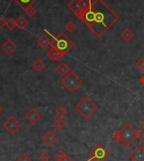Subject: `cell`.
<instances>
[{"mask_svg":"<svg viewBox=\"0 0 144 161\" xmlns=\"http://www.w3.org/2000/svg\"><path fill=\"white\" fill-rule=\"evenodd\" d=\"M118 20L119 15L104 0H94L81 21L95 36L100 38Z\"/></svg>","mask_w":144,"mask_h":161,"instance_id":"obj_1","label":"cell"},{"mask_svg":"<svg viewBox=\"0 0 144 161\" xmlns=\"http://www.w3.org/2000/svg\"><path fill=\"white\" fill-rule=\"evenodd\" d=\"M75 111L84 119L89 118L98 110V106L88 96H84L76 106H74Z\"/></svg>","mask_w":144,"mask_h":161,"instance_id":"obj_2","label":"cell"},{"mask_svg":"<svg viewBox=\"0 0 144 161\" xmlns=\"http://www.w3.org/2000/svg\"><path fill=\"white\" fill-rule=\"evenodd\" d=\"M52 46L60 52L63 56H65L73 47H74V42L64 32H60L57 36H53Z\"/></svg>","mask_w":144,"mask_h":161,"instance_id":"obj_3","label":"cell"},{"mask_svg":"<svg viewBox=\"0 0 144 161\" xmlns=\"http://www.w3.org/2000/svg\"><path fill=\"white\" fill-rule=\"evenodd\" d=\"M61 84L70 93H74L82 85V79L74 71H70L65 77H63Z\"/></svg>","mask_w":144,"mask_h":161,"instance_id":"obj_4","label":"cell"},{"mask_svg":"<svg viewBox=\"0 0 144 161\" xmlns=\"http://www.w3.org/2000/svg\"><path fill=\"white\" fill-rule=\"evenodd\" d=\"M121 135H122V142L126 147H130L136 141L137 137V131L134 129L129 123H126L121 128Z\"/></svg>","mask_w":144,"mask_h":161,"instance_id":"obj_5","label":"cell"},{"mask_svg":"<svg viewBox=\"0 0 144 161\" xmlns=\"http://www.w3.org/2000/svg\"><path fill=\"white\" fill-rule=\"evenodd\" d=\"M109 150L101 143H98L91 151H89V156L94 161H104L109 157Z\"/></svg>","mask_w":144,"mask_h":161,"instance_id":"obj_6","label":"cell"},{"mask_svg":"<svg viewBox=\"0 0 144 161\" xmlns=\"http://www.w3.org/2000/svg\"><path fill=\"white\" fill-rule=\"evenodd\" d=\"M3 128H5L10 134H14L21 127V123L14 116H9L3 124Z\"/></svg>","mask_w":144,"mask_h":161,"instance_id":"obj_7","label":"cell"},{"mask_svg":"<svg viewBox=\"0 0 144 161\" xmlns=\"http://www.w3.org/2000/svg\"><path fill=\"white\" fill-rule=\"evenodd\" d=\"M129 157L132 161H144V148L141 145L136 146Z\"/></svg>","mask_w":144,"mask_h":161,"instance_id":"obj_8","label":"cell"},{"mask_svg":"<svg viewBox=\"0 0 144 161\" xmlns=\"http://www.w3.org/2000/svg\"><path fill=\"white\" fill-rule=\"evenodd\" d=\"M47 55L48 56V58H50L51 60H53L54 62H58L60 60L61 58H63L64 56L59 52L54 47H51L50 49L47 52Z\"/></svg>","mask_w":144,"mask_h":161,"instance_id":"obj_9","label":"cell"},{"mask_svg":"<svg viewBox=\"0 0 144 161\" xmlns=\"http://www.w3.org/2000/svg\"><path fill=\"white\" fill-rule=\"evenodd\" d=\"M41 114L35 109H30L27 114L25 115V118L28 120V122L31 124H35L36 122H38V120L41 118Z\"/></svg>","mask_w":144,"mask_h":161,"instance_id":"obj_10","label":"cell"},{"mask_svg":"<svg viewBox=\"0 0 144 161\" xmlns=\"http://www.w3.org/2000/svg\"><path fill=\"white\" fill-rule=\"evenodd\" d=\"M1 47H2L3 51L6 53V54L11 55V54H13L14 52H15L16 51V49H17V46H16L11 40H8V41H6L5 42L3 43Z\"/></svg>","mask_w":144,"mask_h":161,"instance_id":"obj_11","label":"cell"},{"mask_svg":"<svg viewBox=\"0 0 144 161\" xmlns=\"http://www.w3.org/2000/svg\"><path fill=\"white\" fill-rule=\"evenodd\" d=\"M42 139H43V142H44L47 145L52 146L57 142L58 137H57V135H56L54 132L49 131V132H47V133L43 136Z\"/></svg>","mask_w":144,"mask_h":161,"instance_id":"obj_12","label":"cell"},{"mask_svg":"<svg viewBox=\"0 0 144 161\" xmlns=\"http://www.w3.org/2000/svg\"><path fill=\"white\" fill-rule=\"evenodd\" d=\"M37 44L43 49H46L49 46H52V40L47 36V35L43 34L39 39L37 40Z\"/></svg>","mask_w":144,"mask_h":161,"instance_id":"obj_13","label":"cell"},{"mask_svg":"<svg viewBox=\"0 0 144 161\" xmlns=\"http://www.w3.org/2000/svg\"><path fill=\"white\" fill-rule=\"evenodd\" d=\"M56 72L58 73L61 77H65L67 74L70 72V69L69 67L65 64V63H61L59 65L57 66L56 68Z\"/></svg>","mask_w":144,"mask_h":161,"instance_id":"obj_14","label":"cell"},{"mask_svg":"<svg viewBox=\"0 0 144 161\" xmlns=\"http://www.w3.org/2000/svg\"><path fill=\"white\" fill-rule=\"evenodd\" d=\"M14 1L25 10L27 8H29V7L33 5L37 0H14Z\"/></svg>","mask_w":144,"mask_h":161,"instance_id":"obj_15","label":"cell"},{"mask_svg":"<svg viewBox=\"0 0 144 161\" xmlns=\"http://www.w3.org/2000/svg\"><path fill=\"white\" fill-rule=\"evenodd\" d=\"M121 39L124 40L125 42H131V40H132V38L134 37V33L129 28H126L123 31L121 32Z\"/></svg>","mask_w":144,"mask_h":161,"instance_id":"obj_16","label":"cell"},{"mask_svg":"<svg viewBox=\"0 0 144 161\" xmlns=\"http://www.w3.org/2000/svg\"><path fill=\"white\" fill-rule=\"evenodd\" d=\"M28 21L27 19L23 16H19L18 18V19L16 20V25H17V28H18L19 31H23L27 27L28 25Z\"/></svg>","mask_w":144,"mask_h":161,"instance_id":"obj_17","label":"cell"},{"mask_svg":"<svg viewBox=\"0 0 144 161\" xmlns=\"http://www.w3.org/2000/svg\"><path fill=\"white\" fill-rule=\"evenodd\" d=\"M53 125L56 129L58 130V131H61V130H63L65 127L66 123L65 121L62 117H58V118L56 119L55 121L53 122Z\"/></svg>","mask_w":144,"mask_h":161,"instance_id":"obj_18","label":"cell"},{"mask_svg":"<svg viewBox=\"0 0 144 161\" xmlns=\"http://www.w3.org/2000/svg\"><path fill=\"white\" fill-rule=\"evenodd\" d=\"M79 1H80V0H72L70 3L68 4V8H69L74 14L79 10Z\"/></svg>","mask_w":144,"mask_h":161,"instance_id":"obj_19","label":"cell"},{"mask_svg":"<svg viewBox=\"0 0 144 161\" xmlns=\"http://www.w3.org/2000/svg\"><path fill=\"white\" fill-rule=\"evenodd\" d=\"M92 3V0H80L79 1V9L86 12L91 6Z\"/></svg>","mask_w":144,"mask_h":161,"instance_id":"obj_20","label":"cell"},{"mask_svg":"<svg viewBox=\"0 0 144 161\" xmlns=\"http://www.w3.org/2000/svg\"><path fill=\"white\" fill-rule=\"evenodd\" d=\"M32 68H33L36 71L41 72L46 68V65H45V64L43 63L42 60H41V59H37L36 61L32 64Z\"/></svg>","mask_w":144,"mask_h":161,"instance_id":"obj_21","label":"cell"},{"mask_svg":"<svg viewBox=\"0 0 144 161\" xmlns=\"http://www.w3.org/2000/svg\"><path fill=\"white\" fill-rule=\"evenodd\" d=\"M56 114L58 115V117H63L68 113V110L64 106H59L55 111Z\"/></svg>","mask_w":144,"mask_h":161,"instance_id":"obj_22","label":"cell"},{"mask_svg":"<svg viewBox=\"0 0 144 161\" xmlns=\"http://www.w3.org/2000/svg\"><path fill=\"white\" fill-rule=\"evenodd\" d=\"M112 139L116 143H121L122 142V135H121V129L117 130L116 132L112 135Z\"/></svg>","mask_w":144,"mask_h":161,"instance_id":"obj_23","label":"cell"},{"mask_svg":"<svg viewBox=\"0 0 144 161\" xmlns=\"http://www.w3.org/2000/svg\"><path fill=\"white\" fill-rule=\"evenodd\" d=\"M6 26L8 27V29L13 31L15 27H17V25H16V20L14 18H9L7 19V22H6Z\"/></svg>","mask_w":144,"mask_h":161,"instance_id":"obj_24","label":"cell"},{"mask_svg":"<svg viewBox=\"0 0 144 161\" xmlns=\"http://www.w3.org/2000/svg\"><path fill=\"white\" fill-rule=\"evenodd\" d=\"M76 24L74 21H68L67 24L65 25V29L68 31V32H74L76 29Z\"/></svg>","mask_w":144,"mask_h":161,"instance_id":"obj_25","label":"cell"},{"mask_svg":"<svg viewBox=\"0 0 144 161\" xmlns=\"http://www.w3.org/2000/svg\"><path fill=\"white\" fill-rule=\"evenodd\" d=\"M135 66L140 70V71H143L144 70V58H140L135 63Z\"/></svg>","mask_w":144,"mask_h":161,"instance_id":"obj_26","label":"cell"},{"mask_svg":"<svg viewBox=\"0 0 144 161\" xmlns=\"http://www.w3.org/2000/svg\"><path fill=\"white\" fill-rule=\"evenodd\" d=\"M65 155H67V153H66L63 150H62V149H58V150L54 153V157H55V158L58 161H60Z\"/></svg>","mask_w":144,"mask_h":161,"instance_id":"obj_27","label":"cell"},{"mask_svg":"<svg viewBox=\"0 0 144 161\" xmlns=\"http://www.w3.org/2000/svg\"><path fill=\"white\" fill-rule=\"evenodd\" d=\"M50 154H49V153L47 152V151H44V152H42V153H40L39 159L41 161H49L50 160Z\"/></svg>","mask_w":144,"mask_h":161,"instance_id":"obj_28","label":"cell"},{"mask_svg":"<svg viewBox=\"0 0 144 161\" xmlns=\"http://www.w3.org/2000/svg\"><path fill=\"white\" fill-rule=\"evenodd\" d=\"M25 13L27 14V15L29 16V17H30V18L36 15V10L32 6H30L29 8H27L26 9H25Z\"/></svg>","mask_w":144,"mask_h":161,"instance_id":"obj_29","label":"cell"},{"mask_svg":"<svg viewBox=\"0 0 144 161\" xmlns=\"http://www.w3.org/2000/svg\"><path fill=\"white\" fill-rule=\"evenodd\" d=\"M137 137H138L139 139L141 140V142L144 143V126H142V127L137 131Z\"/></svg>","mask_w":144,"mask_h":161,"instance_id":"obj_30","label":"cell"},{"mask_svg":"<svg viewBox=\"0 0 144 161\" xmlns=\"http://www.w3.org/2000/svg\"><path fill=\"white\" fill-rule=\"evenodd\" d=\"M17 161H31V158H30L26 153H23L17 158Z\"/></svg>","mask_w":144,"mask_h":161,"instance_id":"obj_31","label":"cell"},{"mask_svg":"<svg viewBox=\"0 0 144 161\" xmlns=\"http://www.w3.org/2000/svg\"><path fill=\"white\" fill-rule=\"evenodd\" d=\"M6 20L5 19L3 18V17H0V29H3V27L6 25Z\"/></svg>","mask_w":144,"mask_h":161,"instance_id":"obj_32","label":"cell"},{"mask_svg":"<svg viewBox=\"0 0 144 161\" xmlns=\"http://www.w3.org/2000/svg\"><path fill=\"white\" fill-rule=\"evenodd\" d=\"M60 161H73V159H72L68 155H65Z\"/></svg>","mask_w":144,"mask_h":161,"instance_id":"obj_33","label":"cell"},{"mask_svg":"<svg viewBox=\"0 0 144 161\" xmlns=\"http://www.w3.org/2000/svg\"><path fill=\"white\" fill-rule=\"evenodd\" d=\"M3 112V108H2V106H0V114Z\"/></svg>","mask_w":144,"mask_h":161,"instance_id":"obj_34","label":"cell"},{"mask_svg":"<svg viewBox=\"0 0 144 161\" xmlns=\"http://www.w3.org/2000/svg\"><path fill=\"white\" fill-rule=\"evenodd\" d=\"M141 82L142 83V84H144V76L142 77V79H141Z\"/></svg>","mask_w":144,"mask_h":161,"instance_id":"obj_35","label":"cell"},{"mask_svg":"<svg viewBox=\"0 0 144 161\" xmlns=\"http://www.w3.org/2000/svg\"><path fill=\"white\" fill-rule=\"evenodd\" d=\"M141 124H142V126H144V119L142 120V122H141Z\"/></svg>","mask_w":144,"mask_h":161,"instance_id":"obj_36","label":"cell"},{"mask_svg":"<svg viewBox=\"0 0 144 161\" xmlns=\"http://www.w3.org/2000/svg\"><path fill=\"white\" fill-rule=\"evenodd\" d=\"M88 161H94V160H93L92 158H90V159H89V160H88Z\"/></svg>","mask_w":144,"mask_h":161,"instance_id":"obj_37","label":"cell"}]
</instances>
